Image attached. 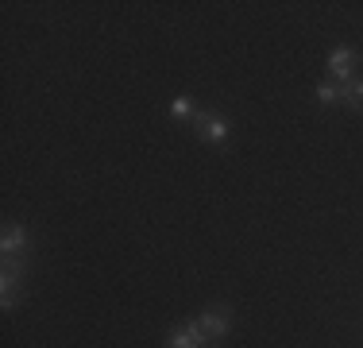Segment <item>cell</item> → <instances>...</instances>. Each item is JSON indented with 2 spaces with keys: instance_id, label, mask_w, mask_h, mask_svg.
<instances>
[{
  "instance_id": "6",
  "label": "cell",
  "mask_w": 363,
  "mask_h": 348,
  "mask_svg": "<svg viewBox=\"0 0 363 348\" xmlns=\"http://www.w3.org/2000/svg\"><path fill=\"white\" fill-rule=\"evenodd\" d=\"M340 101H348L352 109L363 112V82H344L340 85Z\"/></svg>"
},
{
  "instance_id": "3",
  "label": "cell",
  "mask_w": 363,
  "mask_h": 348,
  "mask_svg": "<svg viewBox=\"0 0 363 348\" xmlns=\"http://www.w3.org/2000/svg\"><path fill=\"white\" fill-rule=\"evenodd\" d=\"M194 120H197V136H201L205 143H224V139H228V120H224V116L194 112Z\"/></svg>"
},
{
  "instance_id": "1",
  "label": "cell",
  "mask_w": 363,
  "mask_h": 348,
  "mask_svg": "<svg viewBox=\"0 0 363 348\" xmlns=\"http://www.w3.org/2000/svg\"><path fill=\"white\" fill-rule=\"evenodd\" d=\"M201 329H205V337H209V344H217L224 333H228V325H232V310L228 306H213V310H205L201 317Z\"/></svg>"
},
{
  "instance_id": "4",
  "label": "cell",
  "mask_w": 363,
  "mask_h": 348,
  "mask_svg": "<svg viewBox=\"0 0 363 348\" xmlns=\"http://www.w3.org/2000/svg\"><path fill=\"white\" fill-rule=\"evenodd\" d=\"M359 66V55L352 47H333L328 50V70H333L336 77H344V82H352V70Z\"/></svg>"
},
{
  "instance_id": "7",
  "label": "cell",
  "mask_w": 363,
  "mask_h": 348,
  "mask_svg": "<svg viewBox=\"0 0 363 348\" xmlns=\"http://www.w3.org/2000/svg\"><path fill=\"white\" fill-rule=\"evenodd\" d=\"M317 97H321V104H336V101H340V85L321 82V85H317Z\"/></svg>"
},
{
  "instance_id": "8",
  "label": "cell",
  "mask_w": 363,
  "mask_h": 348,
  "mask_svg": "<svg viewBox=\"0 0 363 348\" xmlns=\"http://www.w3.org/2000/svg\"><path fill=\"white\" fill-rule=\"evenodd\" d=\"M170 112L174 116H194V104H189V97H174L170 101Z\"/></svg>"
},
{
  "instance_id": "2",
  "label": "cell",
  "mask_w": 363,
  "mask_h": 348,
  "mask_svg": "<svg viewBox=\"0 0 363 348\" xmlns=\"http://www.w3.org/2000/svg\"><path fill=\"white\" fill-rule=\"evenodd\" d=\"M167 348H209V337H205L201 321H189L167 337Z\"/></svg>"
},
{
  "instance_id": "5",
  "label": "cell",
  "mask_w": 363,
  "mask_h": 348,
  "mask_svg": "<svg viewBox=\"0 0 363 348\" xmlns=\"http://www.w3.org/2000/svg\"><path fill=\"white\" fill-rule=\"evenodd\" d=\"M23 248H28V229L12 221V224L4 229V240H0V251H4V259H8V256H23Z\"/></svg>"
}]
</instances>
